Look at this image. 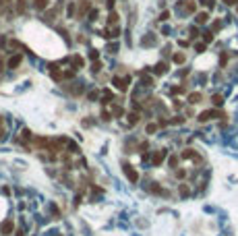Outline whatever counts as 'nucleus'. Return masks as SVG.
I'll return each instance as SVG.
<instances>
[{"mask_svg":"<svg viewBox=\"0 0 238 236\" xmlns=\"http://www.w3.org/2000/svg\"><path fill=\"white\" fill-rule=\"evenodd\" d=\"M112 81H114V85H116L118 89H120V91H126V89H128V85H131V77H126V79H120V77H114Z\"/></svg>","mask_w":238,"mask_h":236,"instance_id":"obj_1","label":"nucleus"},{"mask_svg":"<svg viewBox=\"0 0 238 236\" xmlns=\"http://www.w3.org/2000/svg\"><path fill=\"white\" fill-rule=\"evenodd\" d=\"M13 228H15L13 220H4L2 226H0V234H2V236H11L13 234Z\"/></svg>","mask_w":238,"mask_h":236,"instance_id":"obj_2","label":"nucleus"},{"mask_svg":"<svg viewBox=\"0 0 238 236\" xmlns=\"http://www.w3.org/2000/svg\"><path fill=\"white\" fill-rule=\"evenodd\" d=\"M124 174H126V178H128L131 182H137V180H139V174H137V170H135L133 166H124Z\"/></svg>","mask_w":238,"mask_h":236,"instance_id":"obj_3","label":"nucleus"},{"mask_svg":"<svg viewBox=\"0 0 238 236\" xmlns=\"http://www.w3.org/2000/svg\"><path fill=\"white\" fill-rule=\"evenodd\" d=\"M166 159V149H159V151H155L153 153V157H151V162H153V166H159V164Z\"/></svg>","mask_w":238,"mask_h":236,"instance_id":"obj_4","label":"nucleus"},{"mask_svg":"<svg viewBox=\"0 0 238 236\" xmlns=\"http://www.w3.org/2000/svg\"><path fill=\"white\" fill-rule=\"evenodd\" d=\"M213 114H216V112H211V110H205V112H201V114H199V122H207V120H209V118H211Z\"/></svg>","mask_w":238,"mask_h":236,"instance_id":"obj_5","label":"nucleus"},{"mask_svg":"<svg viewBox=\"0 0 238 236\" xmlns=\"http://www.w3.org/2000/svg\"><path fill=\"white\" fill-rule=\"evenodd\" d=\"M70 62H73V66H77V68L85 64V60H83L81 56H73V58H70Z\"/></svg>","mask_w":238,"mask_h":236,"instance_id":"obj_6","label":"nucleus"},{"mask_svg":"<svg viewBox=\"0 0 238 236\" xmlns=\"http://www.w3.org/2000/svg\"><path fill=\"white\" fill-rule=\"evenodd\" d=\"M166 70H168V64H166V62H159V64L155 66V73H157V75H164Z\"/></svg>","mask_w":238,"mask_h":236,"instance_id":"obj_7","label":"nucleus"},{"mask_svg":"<svg viewBox=\"0 0 238 236\" xmlns=\"http://www.w3.org/2000/svg\"><path fill=\"white\" fill-rule=\"evenodd\" d=\"M25 8H27V4H25V0H17V13H25Z\"/></svg>","mask_w":238,"mask_h":236,"instance_id":"obj_8","label":"nucleus"},{"mask_svg":"<svg viewBox=\"0 0 238 236\" xmlns=\"http://www.w3.org/2000/svg\"><path fill=\"white\" fill-rule=\"evenodd\" d=\"M19 64H21V56H15V58L8 60V68H15V66H19Z\"/></svg>","mask_w":238,"mask_h":236,"instance_id":"obj_9","label":"nucleus"},{"mask_svg":"<svg viewBox=\"0 0 238 236\" xmlns=\"http://www.w3.org/2000/svg\"><path fill=\"white\" fill-rule=\"evenodd\" d=\"M195 8H197V4H195V2H190V0L184 4V11H186V13H195Z\"/></svg>","mask_w":238,"mask_h":236,"instance_id":"obj_10","label":"nucleus"},{"mask_svg":"<svg viewBox=\"0 0 238 236\" xmlns=\"http://www.w3.org/2000/svg\"><path fill=\"white\" fill-rule=\"evenodd\" d=\"M207 19H209L207 13H199V15H197V23H207Z\"/></svg>","mask_w":238,"mask_h":236,"instance_id":"obj_11","label":"nucleus"},{"mask_svg":"<svg viewBox=\"0 0 238 236\" xmlns=\"http://www.w3.org/2000/svg\"><path fill=\"white\" fill-rule=\"evenodd\" d=\"M174 62H176V64H182V62H184V54H182V52H176V54H174Z\"/></svg>","mask_w":238,"mask_h":236,"instance_id":"obj_12","label":"nucleus"},{"mask_svg":"<svg viewBox=\"0 0 238 236\" xmlns=\"http://www.w3.org/2000/svg\"><path fill=\"white\" fill-rule=\"evenodd\" d=\"M48 6V0H35V8H39V11H44Z\"/></svg>","mask_w":238,"mask_h":236,"instance_id":"obj_13","label":"nucleus"},{"mask_svg":"<svg viewBox=\"0 0 238 236\" xmlns=\"http://www.w3.org/2000/svg\"><path fill=\"white\" fill-rule=\"evenodd\" d=\"M139 122V114H128V124L133 126V124H137Z\"/></svg>","mask_w":238,"mask_h":236,"instance_id":"obj_14","label":"nucleus"},{"mask_svg":"<svg viewBox=\"0 0 238 236\" xmlns=\"http://www.w3.org/2000/svg\"><path fill=\"white\" fill-rule=\"evenodd\" d=\"M108 23H110V25H116V23H118V15H116V13H110Z\"/></svg>","mask_w":238,"mask_h":236,"instance_id":"obj_15","label":"nucleus"},{"mask_svg":"<svg viewBox=\"0 0 238 236\" xmlns=\"http://www.w3.org/2000/svg\"><path fill=\"white\" fill-rule=\"evenodd\" d=\"M199 100H201V93H193V96L188 98V102H190V104H199Z\"/></svg>","mask_w":238,"mask_h":236,"instance_id":"obj_16","label":"nucleus"},{"mask_svg":"<svg viewBox=\"0 0 238 236\" xmlns=\"http://www.w3.org/2000/svg\"><path fill=\"white\" fill-rule=\"evenodd\" d=\"M211 100H213V104H216V106H222V104H224V98H222V96H213Z\"/></svg>","mask_w":238,"mask_h":236,"instance_id":"obj_17","label":"nucleus"},{"mask_svg":"<svg viewBox=\"0 0 238 236\" xmlns=\"http://www.w3.org/2000/svg\"><path fill=\"white\" fill-rule=\"evenodd\" d=\"M157 131V124H147V133L151 135V133H155Z\"/></svg>","mask_w":238,"mask_h":236,"instance_id":"obj_18","label":"nucleus"},{"mask_svg":"<svg viewBox=\"0 0 238 236\" xmlns=\"http://www.w3.org/2000/svg\"><path fill=\"white\" fill-rule=\"evenodd\" d=\"M21 135H23V139H31V131H27V129H23Z\"/></svg>","mask_w":238,"mask_h":236,"instance_id":"obj_19","label":"nucleus"},{"mask_svg":"<svg viewBox=\"0 0 238 236\" xmlns=\"http://www.w3.org/2000/svg\"><path fill=\"white\" fill-rule=\"evenodd\" d=\"M149 191H151V193H161V188H159V186H157V184H153V186H151V188H149Z\"/></svg>","mask_w":238,"mask_h":236,"instance_id":"obj_20","label":"nucleus"},{"mask_svg":"<svg viewBox=\"0 0 238 236\" xmlns=\"http://www.w3.org/2000/svg\"><path fill=\"white\" fill-rule=\"evenodd\" d=\"M168 17H170V13H168V11H166V13H161V15H159V21H166V19H168Z\"/></svg>","mask_w":238,"mask_h":236,"instance_id":"obj_21","label":"nucleus"},{"mask_svg":"<svg viewBox=\"0 0 238 236\" xmlns=\"http://www.w3.org/2000/svg\"><path fill=\"white\" fill-rule=\"evenodd\" d=\"M180 195H184V197H186V195H188V188H186V186H184V184H182V186H180Z\"/></svg>","mask_w":238,"mask_h":236,"instance_id":"obj_22","label":"nucleus"},{"mask_svg":"<svg viewBox=\"0 0 238 236\" xmlns=\"http://www.w3.org/2000/svg\"><path fill=\"white\" fill-rule=\"evenodd\" d=\"M228 4H238V0H228Z\"/></svg>","mask_w":238,"mask_h":236,"instance_id":"obj_23","label":"nucleus"},{"mask_svg":"<svg viewBox=\"0 0 238 236\" xmlns=\"http://www.w3.org/2000/svg\"><path fill=\"white\" fill-rule=\"evenodd\" d=\"M17 236H25V234H23V230H17Z\"/></svg>","mask_w":238,"mask_h":236,"instance_id":"obj_24","label":"nucleus"},{"mask_svg":"<svg viewBox=\"0 0 238 236\" xmlns=\"http://www.w3.org/2000/svg\"><path fill=\"white\" fill-rule=\"evenodd\" d=\"M112 4H114V0H108V6H110V8H112Z\"/></svg>","mask_w":238,"mask_h":236,"instance_id":"obj_25","label":"nucleus"}]
</instances>
